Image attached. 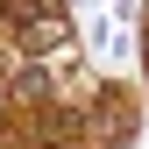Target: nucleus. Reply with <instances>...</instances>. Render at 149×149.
Listing matches in <instances>:
<instances>
[{
  "mask_svg": "<svg viewBox=\"0 0 149 149\" xmlns=\"http://www.w3.org/2000/svg\"><path fill=\"white\" fill-rule=\"evenodd\" d=\"M142 43H149V0H142ZM142 57H149V50H142Z\"/></svg>",
  "mask_w": 149,
  "mask_h": 149,
  "instance_id": "nucleus-1",
  "label": "nucleus"
}]
</instances>
